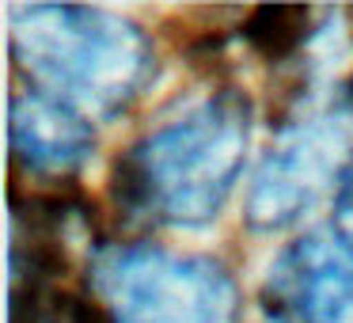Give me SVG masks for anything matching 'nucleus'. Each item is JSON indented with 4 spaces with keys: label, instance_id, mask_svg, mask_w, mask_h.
I'll use <instances>...</instances> for the list:
<instances>
[{
    "label": "nucleus",
    "instance_id": "6",
    "mask_svg": "<svg viewBox=\"0 0 353 323\" xmlns=\"http://www.w3.org/2000/svg\"><path fill=\"white\" fill-rule=\"evenodd\" d=\"M95 133L65 99L27 88L12 95V156L31 175H72L92 156Z\"/></svg>",
    "mask_w": 353,
    "mask_h": 323
},
{
    "label": "nucleus",
    "instance_id": "7",
    "mask_svg": "<svg viewBox=\"0 0 353 323\" xmlns=\"http://www.w3.org/2000/svg\"><path fill=\"white\" fill-rule=\"evenodd\" d=\"M307 8H259L251 12L243 27V39L251 42V50H259L270 61H281V57L296 54L300 42L307 35Z\"/></svg>",
    "mask_w": 353,
    "mask_h": 323
},
{
    "label": "nucleus",
    "instance_id": "5",
    "mask_svg": "<svg viewBox=\"0 0 353 323\" xmlns=\"http://www.w3.org/2000/svg\"><path fill=\"white\" fill-rule=\"evenodd\" d=\"M262 304L277 323H353V239L315 228L270 266Z\"/></svg>",
    "mask_w": 353,
    "mask_h": 323
},
{
    "label": "nucleus",
    "instance_id": "8",
    "mask_svg": "<svg viewBox=\"0 0 353 323\" xmlns=\"http://www.w3.org/2000/svg\"><path fill=\"white\" fill-rule=\"evenodd\" d=\"M334 209H338V228L353 239V168L345 171L342 186H338V194H334Z\"/></svg>",
    "mask_w": 353,
    "mask_h": 323
},
{
    "label": "nucleus",
    "instance_id": "1",
    "mask_svg": "<svg viewBox=\"0 0 353 323\" xmlns=\"http://www.w3.org/2000/svg\"><path fill=\"white\" fill-rule=\"evenodd\" d=\"M251 141V103L243 92L201 99L175 122L152 130L114 164L110 194L125 217L171 228L216 221L236 190Z\"/></svg>",
    "mask_w": 353,
    "mask_h": 323
},
{
    "label": "nucleus",
    "instance_id": "4",
    "mask_svg": "<svg viewBox=\"0 0 353 323\" xmlns=\"http://www.w3.org/2000/svg\"><path fill=\"white\" fill-rule=\"evenodd\" d=\"M353 168V133L342 110L307 115L281 133L254 175L247 198V221L259 232L289 228L323 194L342 186Z\"/></svg>",
    "mask_w": 353,
    "mask_h": 323
},
{
    "label": "nucleus",
    "instance_id": "2",
    "mask_svg": "<svg viewBox=\"0 0 353 323\" xmlns=\"http://www.w3.org/2000/svg\"><path fill=\"white\" fill-rule=\"evenodd\" d=\"M12 57L42 92L99 118L130 110V103L152 80V46L145 31L99 8H16Z\"/></svg>",
    "mask_w": 353,
    "mask_h": 323
},
{
    "label": "nucleus",
    "instance_id": "3",
    "mask_svg": "<svg viewBox=\"0 0 353 323\" xmlns=\"http://www.w3.org/2000/svg\"><path fill=\"white\" fill-rule=\"evenodd\" d=\"M110 323H228L236 285L228 270L163 247H114L92 266Z\"/></svg>",
    "mask_w": 353,
    "mask_h": 323
}]
</instances>
